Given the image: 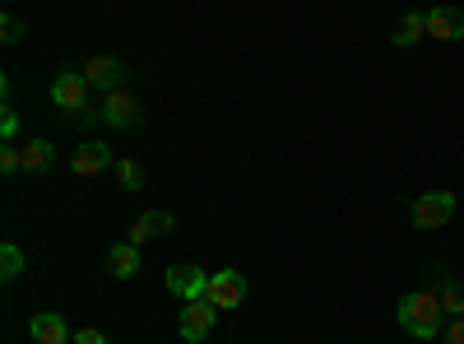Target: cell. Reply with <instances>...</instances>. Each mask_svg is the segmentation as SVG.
Masks as SVG:
<instances>
[{"label":"cell","mask_w":464,"mask_h":344,"mask_svg":"<svg viewBox=\"0 0 464 344\" xmlns=\"http://www.w3.org/2000/svg\"><path fill=\"white\" fill-rule=\"evenodd\" d=\"M400 326L413 335V339H437L446 330V308H441V298L428 293V289H418L409 298H400Z\"/></svg>","instance_id":"6da1fadb"},{"label":"cell","mask_w":464,"mask_h":344,"mask_svg":"<svg viewBox=\"0 0 464 344\" xmlns=\"http://www.w3.org/2000/svg\"><path fill=\"white\" fill-rule=\"evenodd\" d=\"M98 117L107 122V126H116V131H135L140 122H144V112H140V98L121 84V89H111V93H102V107H98Z\"/></svg>","instance_id":"7a4b0ae2"},{"label":"cell","mask_w":464,"mask_h":344,"mask_svg":"<svg viewBox=\"0 0 464 344\" xmlns=\"http://www.w3.org/2000/svg\"><path fill=\"white\" fill-rule=\"evenodd\" d=\"M214 321H218V308L209 298H190L181 302V317H177V330L186 344H200L205 335H214Z\"/></svg>","instance_id":"3957f363"},{"label":"cell","mask_w":464,"mask_h":344,"mask_svg":"<svg viewBox=\"0 0 464 344\" xmlns=\"http://www.w3.org/2000/svg\"><path fill=\"white\" fill-rule=\"evenodd\" d=\"M205 298L214 302L218 312L242 308V298H246V275H242V270H214V275H209V289H205Z\"/></svg>","instance_id":"277c9868"},{"label":"cell","mask_w":464,"mask_h":344,"mask_svg":"<svg viewBox=\"0 0 464 344\" xmlns=\"http://www.w3.org/2000/svg\"><path fill=\"white\" fill-rule=\"evenodd\" d=\"M409 214H413V228H441L455 214V196L450 191H428V196H418L409 205Z\"/></svg>","instance_id":"5b68a950"},{"label":"cell","mask_w":464,"mask_h":344,"mask_svg":"<svg viewBox=\"0 0 464 344\" xmlns=\"http://www.w3.org/2000/svg\"><path fill=\"white\" fill-rule=\"evenodd\" d=\"M52 103H56L61 112H84V103H89L84 70H61L56 80H52Z\"/></svg>","instance_id":"8992f818"},{"label":"cell","mask_w":464,"mask_h":344,"mask_svg":"<svg viewBox=\"0 0 464 344\" xmlns=\"http://www.w3.org/2000/svg\"><path fill=\"white\" fill-rule=\"evenodd\" d=\"M163 280H168V289H172L177 298H186V302H190V298H205V289H209V275L200 270L196 260H177V265H168V275H163Z\"/></svg>","instance_id":"52a82bcc"},{"label":"cell","mask_w":464,"mask_h":344,"mask_svg":"<svg viewBox=\"0 0 464 344\" xmlns=\"http://www.w3.org/2000/svg\"><path fill=\"white\" fill-rule=\"evenodd\" d=\"M70 168L80 172V177H98V172L116 168V154H111V149H107L102 140H84V144L70 154Z\"/></svg>","instance_id":"ba28073f"},{"label":"cell","mask_w":464,"mask_h":344,"mask_svg":"<svg viewBox=\"0 0 464 344\" xmlns=\"http://www.w3.org/2000/svg\"><path fill=\"white\" fill-rule=\"evenodd\" d=\"M428 37H437V43H459L464 37V10L459 5L428 10Z\"/></svg>","instance_id":"9c48e42d"},{"label":"cell","mask_w":464,"mask_h":344,"mask_svg":"<svg viewBox=\"0 0 464 344\" xmlns=\"http://www.w3.org/2000/svg\"><path fill=\"white\" fill-rule=\"evenodd\" d=\"M172 228H177V219L168 214V210H149V214H140L135 223H130V247H144L149 238H168L172 233Z\"/></svg>","instance_id":"30bf717a"},{"label":"cell","mask_w":464,"mask_h":344,"mask_svg":"<svg viewBox=\"0 0 464 344\" xmlns=\"http://www.w3.org/2000/svg\"><path fill=\"white\" fill-rule=\"evenodd\" d=\"M84 80L111 93V89H121L126 70H121V61H116V56H89V65H84Z\"/></svg>","instance_id":"8fae6325"},{"label":"cell","mask_w":464,"mask_h":344,"mask_svg":"<svg viewBox=\"0 0 464 344\" xmlns=\"http://www.w3.org/2000/svg\"><path fill=\"white\" fill-rule=\"evenodd\" d=\"M28 335H33L37 344H74V330H65V321H61L56 312H37V317L28 321Z\"/></svg>","instance_id":"7c38bea8"},{"label":"cell","mask_w":464,"mask_h":344,"mask_svg":"<svg viewBox=\"0 0 464 344\" xmlns=\"http://www.w3.org/2000/svg\"><path fill=\"white\" fill-rule=\"evenodd\" d=\"M135 270H140V247L121 242V247H111V251H107V275H116V280H130Z\"/></svg>","instance_id":"4fadbf2b"},{"label":"cell","mask_w":464,"mask_h":344,"mask_svg":"<svg viewBox=\"0 0 464 344\" xmlns=\"http://www.w3.org/2000/svg\"><path fill=\"white\" fill-rule=\"evenodd\" d=\"M422 37H428V15H418V10L400 15V24H395V47H413V43H422Z\"/></svg>","instance_id":"5bb4252c"},{"label":"cell","mask_w":464,"mask_h":344,"mask_svg":"<svg viewBox=\"0 0 464 344\" xmlns=\"http://www.w3.org/2000/svg\"><path fill=\"white\" fill-rule=\"evenodd\" d=\"M56 163V144L52 140H28L24 144V172H47Z\"/></svg>","instance_id":"9a60e30c"},{"label":"cell","mask_w":464,"mask_h":344,"mask_svg":"<svg viewBox=\"0 0 464 344\" xmlns=\"http://www.w3.org/2000/svg\"><path fill=\"white\" fill-rule=\"evenodd\" d=\"M116 182H121L126 191H140L144 186V168H140V159H116Z\"/></svg>","instance_id":"2e32d148"},{"label":"cell","mask_w":464,"mask_h":344,"mask_svg":"<svg viewBox=\"0 0 464 344\" xmlns=\"http://www.w3.org/2000/svg\"><path fill=\"white\" fill-rule=\"evenodd\" d=\"M19 270H24V251H19L14 242H5V247H0V275L19 280Z\"/></svg>","instance_id":"e0dca14e"},{"label":"cell","mask_w":464,"mask_h":344,"mask_svg":"<svg viewBox=\"0 0 464 344\" xmlns=\"http://www.w3.org/2000/svg\"><path fill=\"white\" fill-rule=\"evenodd\" d=\"M437 298H441V308H446L450 317H464V289H459L455 280H446V289H441Z\"/></svg>","instance_id":"ac0fdd59"},{"label":"cell","mask_w":464,"mask_h":344,"mask_svg":"<svg viewBox=\"0 0 464 344\" xmlns=\"http://www.w3.org/2000/svg\"><path fill=\"white\" fill-rule=\"evenodd\" d=\"M19 168H24V149L5 144V149H0V172H19Z\"/></svg>","instance_id":"d6986e66"},{"label":"cell","mask_w":464,"mask_h":344,"mask_svg":"<svg viewBox=\"0 0 464 344\" xmlns=\"http://www.w3.org/2000/svg\"><path fill=\"white\" fill-rule=\"evenodd\" d=\"M14 135H19V117H14L10 107H5V117H0V140H5V144H14Z\"/></svg>","instance_id":"ffe728a7"},{"label":"cell","mask_w":464,"mask_h":344,"mask_svg":"<svg viewBox=\"0 0 464 344\" xmlns=\"http://www.w3.org/2000/svg\"><path fill=\"white\" fill-rule=\"evenodd\" d=\"M0 33H5V43H19V37H24V19L5 15V19H0Z\"/></svg>","instance_id":"44dd1931"},{"label":"cell","mask_w":464,"mask_h":344,"mask_svg":"<svg viewBox=\"0 0 464 344\" xmlns=\"http://www.w3.org/2000/svg\"><path fill=\"white\" fill-rule=\"evenodd\" d=\"M441 344H464V317L446 321V330H441Z\"/></svg>","instance_id":"7402d4cb"},{"label":"cell","mask_w":464,"mask_h":344,"mask_svg":"<svg viewBox=\"0 0 464 344\" xmlns=\"http://www.w3.org/2000/svg\"><path fill=\"white\" fill-rule=\"evenodd\" d=\"M74 344H107V335L98 326H84V330H74Z\"/></svg>","instance_id":"603a6c76"}]
</instances>
